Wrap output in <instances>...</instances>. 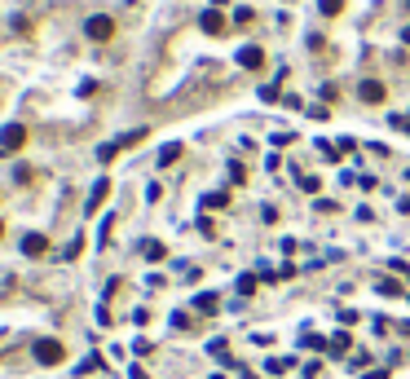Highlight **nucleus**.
<instances>
[{"label": "nucleus", "mask_w": 410, "mask_h": 379, "mask_svg": "<svg viewBox=\"0 0 410 379\" xmlns=\"http://www.w3.org/2000/svg\"><path fill=\"white\" fill-rule=\"evenodd\" d=\"M0 238H5V221H0Z\"/></svg>", "instance_id": "obj_25"}, {"label": "nucleus", "mask_w": 410, "mask_h": 379, "mask_svg": "<svg viewBox=\"0 0 410 379\" xmlns=\"http://www.w3.org/2000/svg\"><path fill=\"white\" fill-rule=\"evenodd\" d=\"M207 353L217 357V361H225V366H229V344H225V340H212V344H207Z\"/></svg>", "instance_id": "obj_11"}, {"label": "nucleus", "mask_w": 410, "mask_h": 379, "mask_svg": "<svg viewBox=\"0 0 410 379\" xmlns=\"http://www.w3.org/2000/svg\"><path fill=\"white\" fill-rule=\"evenodd\" d=\"M23 146H27V128L23 124H5V128H0V150H13V155H18Z\"/></svg>", "instance_id": "obj_3"}, {"label": "nucleus", "mask_w": 410, "mask_h": 379, "mask_svg": "<svg viewBox=\"0 0 410 379\" xmlns=\"http://www.w3.org/2000/svg\"><path fill=\"white\" fill-rule=\"evenodd\" d=\"M181 150H186L181 141H168V146H163V150H159V168H172V163L181 159Z\"/></svg>", "instance_id": "obj_9"}, {"label": "nucleus", "mask_w": 410, "mask_h": 379, "mask_svg": "<svg viewBox=\"0 0 410 379\" xmlns=\"http://www.w3.org/2000/svg\"><path fill=\"white\" fill-rule=\"evenodd\" d=\"M141 256H146V260H163V256H168V247H163V243H146Z\"/></svg>", "instance_id": "obj_13"}, {"label": "nucleus", "mask_w": 410, "mask_h": 379, "mask_svg": "<svg viewBox=\"0 0 410 379\" xmlns=\"http://www.w3.org/2000/svg\"><path fill=\"white\" fill-rule=\"evenodd\" d=\"M199 27H203V36H225V13L221 9H203Z\"/></svg>", "instance_id": "obj_6"}, {"label": "nucleus", "mask_w": 410, "mask_h": 379, "mask_svg": "<svg viewBox=\"0 0 410 379\" xmlns=\"http://www.w3.org/2000/svg\"><path fill=\"white\" fill-rule=\"evenodd\" d=\"M300 190H309V194H318V190H322V181H318V176H300Z\"/></svg>", "instance_id": "obj_22"}, {"label": "nucleus", "mask_w": 410, "mask_h": 379, "mask_svg": "<svg viewBox=\"0 0 410 379\" xmlns=\"http://www.w3.org/2000/svg\"><path fill=\"white\" fill-rule=\"evenodd\" d=\"M49 252V238L44 234H27L23 238V256H44Z\"/></svg>", "instance_id": "obj_8"}, {"label": "nucleus", "mask_w": 410, "mask_h": 379, "mask_svg": "<svg viewBox=\"0 0 410 379\" xmlns=\"http://www.w3.org/2000/svg\"><path fill=\"white\" fill-rule=\"evenodd\" d=\"M406 13H410V0H406Z\"/></svg>", "instance_id": "obj_26"}, {"label": "nucleus", "mask_w": 410, "mask_h": 379, "mask_svg": "<svg viewBox=\"0 0 410 379\" xmlns=\"http://www.w3.org/2000/svg\"><path fill=\"white\" fill-rule=\"evenodd\" d=\"M79 247H84V234H79V238H71V247L62 252V260H75V256H79Z\"/></svg>", "instance_id": "obj_21"}, {"label": "nucleus", "mask_w": 410, "mask_h": 379, "mask_svg": "<svg viewBox=\"0 0 410 379\" xmlns=\"http://www.w3.org/2000/svg\"><path fill=\"white\" fill-rule=\"evenodd\" d=\"M238 67L260 71V67H265V49H260V44H243V49H238Z\"/></svg>", "instance_id": "obj_5"}, {"label": "nucleus", "mask_w": 410, "mask_h": 379, "mask_svg": "<svg viewBox=\"0 0 410 379\" xmlns=\"http://www.w3.org/2000/svg\"><path fill=\"white\" fill-rule=\"evenodd\" d=\"M84 36H89V40H97V44L110 40V36H115V18H110V13H93V18L84 23Z\"/></svg>", "instance_id": "obj_2"}, {"label": "nucleus", "mask_w": 410, "mask_h": 379, "mask_svg": "<svg viewBox=\"0 0 410 379\" xmlns=\"http://www.w3.org/2000/svg\"><path fill=\"white\" fill-rule=\"evenodd\" d=\"M106 194H110V181H106V176H97V181H93V190H89V203H84V212H97V207L106 203Z\"/></svg>", "instance_id": "obj_7"}, {"label": "nucleus", "mask_w": 410, "mask_h": 379, "mask_svg": "<svg viewBox=\"0 0 410 379\" xmlns=\"http://www.w3.org/2000/svg\"><path fill=\"white\" fill-rule=\"evenodd\" d=\"M172 326H177V331H194V318H190V313H172Z\"/></svg>", "instance_id": "obj_18"}, {"label": "nucleus", "mask_w": 410, "mask_h": 379, "mask_svg": "<svg viewBox=\"0 0 410 379\" xmlns=\"http://www.w3.org/2000/svg\"><path fill=\"white\" fill-rule=\"evenodd\" d=\"M406 176H410V172H406Z\"/></svg>", "instance_id": "obj_27"}, {"label": "nucleus", "mask_w": 410, "mask_h": 379, "mask_svg": "<svg viewBox=\"0 0 410 379\" xmlns=\"http://www.w3.org/2000/svg\"><path fill=\"white\" fill-rule=\"evenodd\" d=\"M203 207H229V194H225V190H217V194H207V199H203Z\"/></svg>", "instance_id": "obj_17"}, {"label": "nucleus", "mask_w": 410, "mask_h": 379, "mask_svg": "<svg viewBox=\"0 0 410 379\" xmlns=\"http://www.w3.org/2000/svg\"><path fill=\"white\" fill-rule=\"evenodd\" d=\"M256 283H260L256 274H243V278H238V295H252V291H256Z\"/></svg>", "instance_id": "obj_16"}, {"label": "nucleus", "mask_w": 410, "mask_h": 379, "mask_svg": "<svg viewBox=\"0 0 410 379\" xmlns=\"http://www.w3.org/2000/svg\"><path fill=\"white\" fill-rule=\"evenodd\" d=\"M260 102H278V84H265V89H260Z\"/></svg>", "instance_id": "obj_23"}, {"label": "nucleus", "mask_w": 410, "mask_h": 379, "mask_svg": "<svg viewBox=\"0 0 410 379\" xmlns=\"http://www.w3.org/2000/svg\"><path fill=\"white\" fill-rule=\"evenodd\" d=\"M318 9L326 13V18H335V13H344V0H318Z\"/></svg>", "instance_id": "obj_14"}, {"label": "nucleus", "mask_w": 410, "mask_h": 379, "mask_svg": "<svg viewBox=\"0 0 410 379\" xmlns=\"http://www.w3.org/2000/svg\"><path fill=\"white\" fill-rule=\"evenodd\" d=\"M252 18H256V9H248V5H238V9H234V23H238V27H248Z\"/></svg>", "instance_id": "obj_19"}, {"label": "nucleus", "mask_w": 410, "mask_h": 379, "mask_svg": "<svg viewBox=\"0 0 410 379\" xmlns=\"http://www.w3.org/2000/svg\"><path fill=\"white\" fill-rule=\"evenodd\" d=\"M115 155H120V141H106V146H97V159H102V163H110Z\"/></svg>", "instance_id": "obj_15"}, {"label": "nucleus", "mask_w": 410, "mask_h": 379, "mask_svg": "<svg viewBox=\"0 0 410 379\" xmlns=\"http://www.w3.org/2000/svg\"><path fill=\"white\" fill-rule=\"evenodd\" d=\"M357 97H362L366 106H380L384 97H388V89L380 84V79H362V84H357Z\"/></svg>", "instance_id": "obj_4"}, {"label": "nucleus", "mask_w": 410, "mask_h": 379, "mask_svg": "<svg viewBox=\"0 0 410 379\" xmlns=\"http://www.w3.org/2000/svg\"><path fill=\"white\" fill-rule=\"evenodd\" d=\"M115 141H120V150H128V146L146 141V128H133V133H124V137H115Z\"/></svg>", "instance_id": "obj_12"}, {"label": "nucleus", "mask_w": 410, "mask_h": 379, "mask_svg": "<svg viewBox=\"0 0 410 379\" xmlns=\"http://www.w3.org/2000/svg\"><path fill=\"white\" fill-rule=\"evenodd\" d=\"M326 349H331V353H344V349H349V335H344V331L331 335V344H326Z\"/></svg>", "instance_id": "obj_20"}, {"label": "nucleus", "mask_w": 410, "mask_h": 379, "mask_svg": "<svg viewBox=\"0 0 410 379\" xmlns=\"http://www.w3.org/2000/svg\"><path fill=\"white\" fill-rule=\"evenodd\" d=\"M194 309H199V313H217V295H212V291L194 295Z\"/></svg>", "instance_id": "obj_10"}, {"label": "nucleus", "mask_w": 410, "mask_h": 379, "mask_svg": "<svg viewBox=\"0 0 410 379\" xmlns=\"http://www.w3.org/2000/svg\"><path fill=\"white\" fill-rule=\"evenodd\" d=\"M402 44H410V27H402Z\"/></svg>", "instance_id": "obj_24"}, {"label": "nucleus", "mask_w": 410, "mask_h": 379, "mask_svg": "<svg viewBox=\"0 0 410 379\" xmlns=\"http://www.w3.org/2000/svg\"><path fill=\"white\" fill-rule=\"evenodd\" d=\"M36 361L40 366H62V361H67V349H62V340H36Z\"/></svg>", "instance_id": "obj_1"}]
</instances>
